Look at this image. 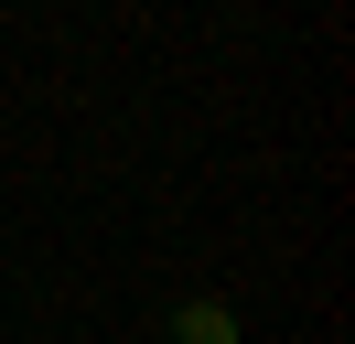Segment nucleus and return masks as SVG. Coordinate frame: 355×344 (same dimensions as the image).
Wrapping results in <instances>:
<instances>
[]
</instances>
